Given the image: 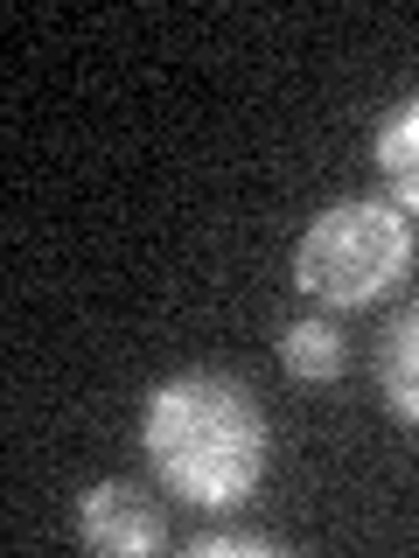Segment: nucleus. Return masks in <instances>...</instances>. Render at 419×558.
Instances as JSON below:
<instances>
[{
	"label": "nucleus",
	"mask_w": 419,
	"mask_h": 558,
	"mask_svg": "<svg viewBox=\"0 0 419 558\" xmlns=\"http://www.w3.org/2000/svg\"><path fill=\"white\" fill-rule=\"evenodd\" d=\"M140 447L154 482L196 510H238L259 496L273 461L266 405L231 371H175L140 405Z\"/></svg>",
	"instance_id": "obj_1"
},
{
	"label": "nucleus",
	"mask_w": 419,
	"mask_h": 558,
	"mask_svg": "<svg viewBox=\"0 0 419 558\" xmlns=\"http://www.w3.org/2000/svg\"><path fill=\"white\" fill-rule=\"evenodd\" d=\"M412 272V217L384 196H343L308 217L294 244V287L322 307H371Z\"/></svg>",
	"instance_id": "obj_2"
},
{
	"label": "nucleus",
	"mask_w": 419,
	"mask_h": 558,
	"mask_svg": "<svg viewBox=\"0 0 419 558\" xmlns=\"http://www.w3.org/2000/svg\"><path fill=\"white\" fill-rule=\"evenodd\" d=\"M77 537H84V551H105V558H147L168 545V517L140 482L112 475L77 496Z\"/></svg>",
	"instance_id": "obj_3"
},
{
	"label": "nucleus",
	"mask_w": 419,
	"mask_h": 558,
	"mask_svg": "<svg viewBox=\"0 0 419 558\" xmlns=\"http://www.w3.org/2000/svg\"><path fill=\"white\" fill-rule=\"evenodd\" d=\"M371 377H378L384 412L406 418V426H419V293L392 314V322H384L378 356H371Z\"/></svg>",
	"instance_id": "obj_4"
},
{
	"label": "nucleus",
	"mask_w": 419,
	"mask_h": 558,
	"mask_svg": "<svg viewBox=\"0 0 419 558\" xmlns=\"http://www.w3.org/2000/svg\"><path fill=\"white\" fill-rule=\"evenodd\" d=\"M371 161H378V174H384V189H392V203L406 209V217H419V92L398 98L392 112L378 119Z\"/></svg>",
	"instance_id": "obj_5"
},
{
	"label": "nucleus",
	"mask_w": 419,
	"mask_h": 558,
	"mask_svg": "<svg viewBox=\"0 0 419 558\" xmlns=\"http://www.w3.org/2000/svg\"><path fill=\"white\" fill-rule=\"evenodd\" d=\"M279 371L301 377V384H336L349 371V342L336 322H322V314H301V322L279 328Z\"/></svg>",
	"instance_id": "obj_6"
},
{
	"label": "nucleus",
	"mask_w": 419,
	"mask_h": 558,
	"mask_svg": "<svg viewBox=\"0 0 419 558\" xmlns=\"http://www.w3.org/2000/svg\"><path fill=\"white\" fill-rule=\"evenodd\" d=\"M287 537L259 531V523H224V531H196L189 537V558H279Z\"/></svg>",
	"instance_id": "obj_7"
}]
</instances>
